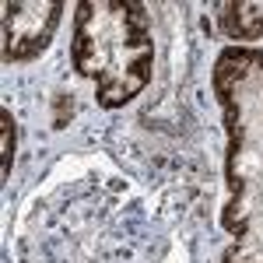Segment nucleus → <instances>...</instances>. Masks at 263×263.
<instances>
[{
  "label": "nucleus",
  "instance_id": "obj_2",
  "mask_svg": "<svg viewBox=\"0 0 263 263\" xmlns=\"http://www.w3.org/2000/svg\"><path fill=\"white\" fill-rule=\"evenodd\" d=\"M70 60L95 81L102 109H120L141 95L155 67L147 7L137 0H81L74 7Z\"/></svg>",
  "mask_w": 263,
  "mask_h": 263
},
{
  "label": "nucleus",
  "instance_id": "obj_4",
  "mask_svg": "<svg viewBox=\"0 0 263 263\" xmlns=\"http://www.w3.org/2000/svg\"><path fill=\"white\" fill-rule=\"evenodd\" d=\"M214 14H218V28L224 39H263V0H221L214 4Z\"/></svg>",
  "mask_w": 263,
  "mask_h": 263
},
{
  "label": "nucleus",
  "instance_id": "obj_3",
  "mask_svg": "<svg viewBox=\"0 0 263 263\" xmlns=\"http://www.w3.org/2000/svg\"><path fill=\"white\" fill-rule=\"evenodd\" d=\"M63 18L60 0H7L4 4V63H28L49 46Z\"/></svg>",
  "mask_w": 263,
  "mask_h": 263
},
{
  "label": "nucleus",
  "instance_id": "obj_5",
  "mask_svg": "<svg viewBox=\"0 0 263 263\" xmlns=\"http://www.w3.org/2000/svg\"><path fill=\"white\" fill-rule=\"evenodd\" d=\"M14 147H18V130H14V116H11V109L4 105L0 109V176L4 179H11V165H14Z\"/></svg>",
  "mask_w": 263,
  "mask_h": 263
},
{
  "label": "nucleus",
  "instance_id": "obj_1",
  "mask_svg": "<svg viewBox=\"0 0 263 263\" xmlns=\"http://www.w3.org/2000/svg\"><path fill=\"white\" fill-rule=\"evenodd\" d=\"M211 84L228 137L221 228L232 242L221 263H263V49L224 46L214 60Z\"/></svg>",
  "mask_w": 263,
  "mask_h": 263
}]
</instances>
